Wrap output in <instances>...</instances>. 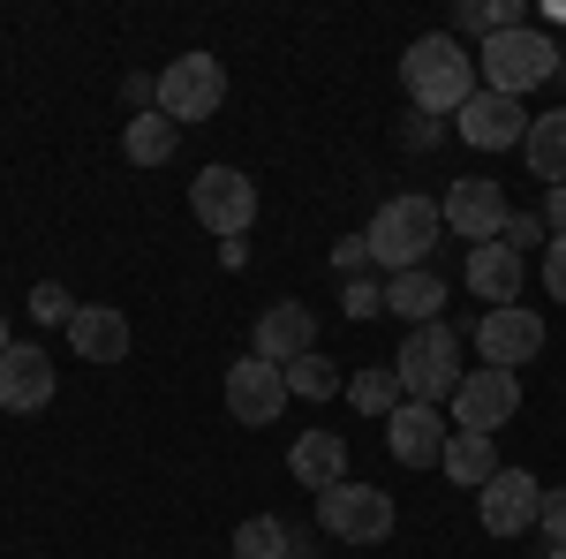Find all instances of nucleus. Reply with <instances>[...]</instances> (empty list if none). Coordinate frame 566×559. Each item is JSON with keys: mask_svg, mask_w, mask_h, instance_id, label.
I'll return each mask as SVG.
<instances>
[{"mask_svg": "<svg viewBox=\"0 0 566 559\" xmlns=\"http://www.w3.org/2000/svg\"><path fill=\"white\" fill-rule=\"evenodd\" d=\"M400 91L416 99V114H461L483 91L476 53L453 39V31H423V39L400 53Z\"/></svg>", "mask_w": 566, "mask_h": 559, "instance_id": "1", "label": "nucleus"}, {"mask_svg": "<svg viewBox=\"0 0 566 559\" xmlns=\"http://www.w3.org/2000/svg\"><path fill=\"white\" fill-rule=\"evenodd\" d=\"M438 227H446V205H431V197H386L378 213H370V227H363V242H370V265L378 272H416V265L431 258Z\"/></svg>", "mask_w": 566, "mask_h": 559, "instance_id": "2", "label": "nucleus"}, {"mask_svg": "<svg viewBox=\"0 0 566 559\" xmlns=\"http://www.w3.org/2000/svg\"><path fill=\"white\" fill-rule=\"evenodd\" d=\"M392 379H400V393L408 401H431V408H446L453 393H461V333L438 318V325H416L408 341H400V355H392Z\"/></svg>", "mask_w": 566, "mask_h": 559, "instance_id": "3", "label": "nucleus"}, {"mask_svg": "<svg viewBox=\"0 0 566 559\" xmlns=\"http://www.w3.org/2000/svg\"><path fill=\"white\" fill-rule=\"evenodd\" d=\"M476 76H483V91L522 99V91H536V84H552V76H559V39H552V31H536V23L499 31V39L476 45Z\"/></svg>", "mask_w": 566, "mask_h": 559, "instance_id": "4", "label": "nucleus"}, {"mask_svg": "<svg viewBox=\"0 0 566 559\" xmlns=\"http://www.w3.org/2000/svg\"><path fill=\"white\" fill-rule=\"evenodd\" d=\"M219 99H227V69H219L212 53H181V61H167V69H159V114H167L175 130L212 122Z\"/></svg>", "mask_w": 566, "mask_h": 559, "instance_id": "5", "label": "nucleus"}, {"mask_svg": "<svg viewBox=\"0 0 566 559\" xmlns=\"http://www.w3.org/2000/svg\"><path fill=\"white\" fill-rule=\"evenodd\" d=\"M189 213L205 219L212 235L242 242V235L258 227V182H250L242 167H205L197 182H189Z\"/></svg>", "mask_w": 566, "mask_h": 559, "instance_id": "6", "label": "nucleus"}, {"mask_svg": "<svg viewBox=\"0 0 566 559\" xmlns=\"http://www.w3.org/2000/svg\"><path fill=\"white\" fill-rule=\"evenodd\" d=\"M317 521L340 545H386L392 537V491H378V484H333V491H317Z\"/></svg>", "mask_w": 566, "mask_h": 559, "instance_id": "7", "label": "nucleus"}, {"mask_svg": "<svg viewBox=\"0 0 566 559\" xmlns=\"http://www.w3.org/2000/svg\"><path fill=\"white\" fill-rule=\"evenodd\" d=\"M514 416H522V371H491V363H483V371H469L461 393H453V424L461 431H483V438H491V431L514 424Z\"/></svg>", "mask_w": 566, "mask_h": 559, "instance_id": "8", "label": "nucleus"}, {"mask_svg": "<svg viewBox=\"0 0 566 559\" xmlns=\"http://www.w3.org/2000/svg\"><path fill=\"white\" fill-rule=\"evenodd\" d=\"M287 401H295V393H287V371H280V363H264V355L227 363V416H234V424H280Z\"/></svg>", "mask_w": 566, "mask_h": 559, "instance_id": "9", "label": "nucleus"}, {"mask_svg": "<svg viewBox=\"0 0 566 559\" xmlns=\"http://www.w3.org/2000/svg\"><path fill=\"white\" fill-rule=\"evenodd\" d=\"M446 227L461 235V242H499L506 235V189L499 182H483V174H461V182H446Z\"/></svg>", "mask_w": 566, "mask_h": 559, "instance_id": "10", "label": "nucleus"}, {"mask_svg": "<svg viewBox=\"0 0 566 559\" xmlns=\"http://www.w3.org/2000/svg\"><path fill=\"white\" fill-rule=\"evenodd\" d=\"M476 348H483V363H491V371H522V363H536V355H544V318H536V310H522V302L483 310Z\"/></svg>", "mask_w": 566, "mask_h": 559, "instance_id": "11", "label": "nucleus"}, {"mask_svg": "<svg viewBox=\"0 0 566 559\" xmlns=\"http://www.w3.org/2000/svg\"><path fill=\"white\" fill-rule=\"evenodd\" d=\"M476 515H483L491 537H522V529H536V515H544V484L528 469H499L476 491Z\"/></svg>", "mask_w": 566, "mask_h": 559, "instance_id": "12", "label": "nucleus"}, {"mask_svg": "<svg viewBox=\"0 0 566 559\" xmlns=\"http://www.w3.org/2000/svg\"><path fill=\"white\" fill-rule=\"evenodd\" d=\"M446 408H431V401H400L386 416V446H392V462L400 469H431L438 454H446Z\"/></svg>", "mask_w": 566, "mask_h": 559, "instance_id": "13", "label": "nucleus"}, {"mask_svg": "<svg viewBox=\"0 0 566 559\" xmlns=\"http://www.w3.org/2000/svg\"><path fill=\"white\" fill-rule=\"evenodd\" d=\"M310 348H317V310L310 302H264L258 310V341H250V355H264V363H303Z\"/></svg>", "mask_w": 566, "mask_h": 559, "instance_id": "14", "label": "nucleus"}, {"mask_svg": "<svg viewBox=\"0 0 566 559\" xmlns=\"http://www.w3.org/2000/svg\"><path fill=\"white\" fill-rule=\"evenodd\" d=\"M453 122H461V144H476V152H506V144H522V136H528L536 114H522V99H506V91H476Z\"/></svg>", "mask_w": 566, "mask_h": 559, "instance_id": "15", "label": "nucleus"}, {"mask_svg": "<svg viewBox=\"0 0 566 559\" xmlns=\"http://www.w3.org/2000/svg\"><path fill=\"white\" fill-rule=\"evenodd\" d=\"M45 401H53V355L31 348V341H8V355H0V408L8 416H31Z\"/></svg>", "mask_w": 566, "mask_h": 559, "instance_id": "16", "label": "nucleus"}, {"mask_svg": "<svg viewBox=\"0 0 566 559\" xmlns=\"http://www.w3.org/2000/svg\"><path fill=\"white\" fill-rule=\"evenodd\" d=\"M287 469H295V484H310V491H333V484H348V438L340 431H303L295 446H287Z\"/></svg>", "mask_w": 566, "mask_h": 559, "instance_id": "17", "label": "nucleus"}, {"mask_svg": "<svg viewBox=\"0 0 566 559\" xmlns=\"http://www.w3.org/2000/svg\"><path fill=\"white\" fill-rule=\"evenodd\" d=\"M522 272L528 265L506 250V242H483V250H469V265H461V280H469V296H483L491 310H506V302H522Z\"/></svg>", "mask_w": 566, "mask_h": 559, "instance_id": "18", "label": "nucleus"}, {"mask_svg": "<svg viewBox=\"0 0 566 559\" xmlns=\"http://www.w3.org/2000/svg\"><path fill=\"white\" fill-rule=\"evenodd\" d=\"M69 348H76L84 363H122V355H129V318L106 310V302H84V310L69 318Z\"/></svg>", "mask_w": 566, "mask_h": 559, "instance_id": "19", "label": "nucleus"}, {"mask_svg": "<svg viewBox=\"0 0 566 559\" xmlns=\"http://www.w3.org/2000/svg\"><path fill=\"white\" fill-rule=\"evenodd\" d=\"M386 310H392V318H408V333H416V325H438V318H446V280H438L431 265L392 272V280H386Z\"/></svg>", "mask_w": 566, "mask_h": 559, "instance_id": "20", "label": "nucleus"}, {"mask_svg": "<svg viewBox=\"0 0 566 559\" xmlns=\"http://www.w3.org/2000/svg\"><path fill=\"white\" fill-rule=\"evenodd\" d=\"M522 159H528V174H536L544 189H566V106H552V114L528 122Z\"/></svg>", "mask_w": 566, "mask_h": 559, "instance_id": "21", "label": "nucleus"}, {"mask_svg": "<svg viewBox=\"0 0 566 559\" xmlns=\"http://www.w3.org/2000/svg\"><path fill=\"white\" fill-rule=\"evenodd\" d=\"M175 144H181V130L167 122V114H159V106L122 122V152H129L136 167H167V159H175Z\"/></svg>", "mask_w": 566, "mask_h": 559, "instance_id": "22", "label": "nucleus"}, {"mask_svg": "<svg viewBox=\"0 0 566 559\" xmlns=\"http://www.w3.org/2000/svg\"><path fill=\"white\" fill-rule=\"evenodd\" d=\"M438 462H446V476H453V484H469V491H483V484L499 476V454H491V438H483V431H453Z\"/></svg>", "mask_w": 566, "mask_h": 559, "instance_id": "23", "label": "nucleus"}, {"mask_svg": "<svg viewBox=\"0 0 566 559\" xmlns=\"http://www.w3.org/2000/svg\"><path fill=\"white\" fill-rule=\"evenodd\" d=\"M287 552H295V529L280 515H250L234 529V559H287Z\"/></svg>", "mask_w": 566, "mask_h": 559, "instance_id": "24", "label": "nucleus"}, {"mask_svg": "<svg viewBox=\"0 0 566 559\" xmlns=\"http://www.w3.org/2000/svg\"><path fill=\"white\" fill-rule=\"evenodd\" d=\"M348 401L363 408V416H392L408 393H400V379H392V363H370V371H355V379H348Z\"/></svg>", "mask_w": 566, "mask_h": 559, "instance_id": "25", "label": "nucleus"}, {"mask_svg": "<svg viewBox=\"0 0 566 559\" xmlns=\"http://www.w3.org/2000/svg\"><path fill=\"white\" fill-rule=\"evenodd\" d=\"M453 23H461L469 39H499V31H522V0H461V8H453Z\"/></svg>", "mask_w": 566, "mask_h": 559, "instance_id": "26", "label": "nucleus"}, {"mask_svg": "<svg viewBox=\"0 0 566 559\" xmlns=\"http://www.w3.org/2000/svg\"><path fill=\"white\" fill-rule=\"evenodd\" d=\"M287 393H303V401H325V393H340V371L310 348L303 363H287Z\"/></svg>", "mask_w": 566, "mask_h": 559, "instance_id": "27", "label": "nucleus"}, {"mask_svg": "<svg viewBox=\"0 0 566 559\" xmlns=\"http://www.w3.org/2000/svg\"><path fill=\"white\" fill-rule=\"evenodd\" d=\"M31 318H39V325H61V333H69V318H76L69 288H61V280H39V288H31Z\"/></svg>", "mask_w": 566, "mask_h": 559, "instance_id": "28", "label": "nucleus"}, {"mask_svg": "<svg viewBox=\"0 0 566 559\" xmlns=\"http://www.w3.org/2000/svg\"><path fill=\"white\" fill-rule=\"evenodd\" d=\"M499 242L522 258V250H544V242H552V227H544V219H528V213H506V235H499Z\"/></svg>", "mask_w": 566, "mask_h": 559, "instance_id": "29", "label": "nucleus"}, {"mask_svg": "<svg viewBox=\"0 0 566 559\" xmlns=\"http://www.w3.org/2000/svg\"><path fill=\"white\" fill-rule=\"evenodd\" d=\"M348 318H378V310H386V288H378V280H370V272H363V280H348Z\"/></svg>", "mask_w": 566, "mask_h": 559, "instance_id": "30", "label": "nucleus"}, {"mask_svg": "<svg viewBox=\"0 0 566 559\" xmlns=\"http://www.w3.org/2000/svg\"><path fill=\"white\" fill-rule=\"evenodd\" d=\"M536 529H544L552 545H566V484H552V491H544V515H536Z\"/></svg>", "mask_w": 566, "mask_h": 559, "instance_id": "31", "label": "nucleus"}, {"mask_svg": "<svg viewBox=\"0 0 566 559\" xmlns=\"http://www.w3.org/2000/svg\"><path fill=\"white\" fill-rule=\"evenodd\" d=\"M544 288L566 302V235H552V242H544Z\"/></svg>", "mask_w": 566, "mask_h": 559, "instance_id": "32", "label": "nucleus"}, {"mask_svg": "<svg viewBox=\"0 0 566 559\" xmlns=\"http://www.w3.org/2000/svg\"><path fill=\"white\" fill-rule=\"evenodd\" d=\"M333 265H340L348 280H363V272H370V242H363V235H348V242L333 250Z\"/></svg>", "mask_w": 566, "mask_h": 559, "instance_id": "33", "label": "nucleus"}, {"mask_svg": "<svg viewBox=\"0 0 566 559\" xmlns=\"http://www.w3.org/2000/svg\"><path fill=\"white\" fill-rule=\"evenodd\" d=\"M544 227L566 235V189H544Z\"/></svg>", "mask_w": 566, "mask_h": 559, "instance_id": "34", "label": "nucleus"}, {"mask_svg": "<svg viewBox=\"0 0 566 559\" xmlns=\"http://www.w3.org/2000/svg\"><path fill=\"white\" fill-rule=\"evenodd\" d=\"M0 355H8V310H0Z\"/></svg>", "mask_w": 566, "mask_h": 559, "instance_id": "35", "label": "nucleus"}, {"mask_svg": "<svg viewBox=\"0 0 566 559\" xmlns=\"http://www.w3.org/2000/svg\"><path fill=\"white\" fill-rule=\"evenodd\" d=\"M552 559H566V545H552Z\"/></svg>", "mask_w": 566, "mask_h": 559, "instance_id": "36", "label": "nucleus"}, {"mask_svg": "<svg viewBox=\"0 0 566 559\" xmlns=\"http://www.w3.org/2000/svg\"><path fill=\"white\" fill-rule=\"evenodd\" d=\"M559 69H566V45H559Z\"/></svg>", "mask_w": 566, "mask_h": 559, "instance_id": "37", "label": "nucleus"}]
</instances>
